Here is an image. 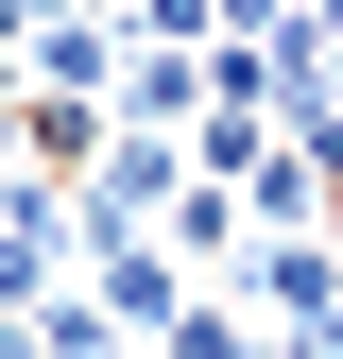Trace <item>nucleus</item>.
<instances>
[{"label":"nucleus","instance_id":"f03ea898","mask_svg":"<svg viewBox=\"0 0 343 359\" xmlns=\"http://www.w3.org/2000/svg\"><path fill=\"white\" fill-rule=\"evenodd\" d=\"M103 308H120V325H155V342H172V257H155V240H103Z\"/></svg>","mask_w":343,"mask_h":359},{"label":"nucleus","instance_id":"7ed1b4c3","mask_svg":"<svg viewBox=\"0 0 343 359\" xmlns=\"http://www.w3.org/2000/svg\"><path fill=\"white\" fill-rule=\"evenodd\" d=\"M0 18H69V0H0Z\"/></svg>","mask_w":343,"mask_h":359},{"label":"nucleus","instance_id":"f257e3e1","mask_svg":"<svg viewBox=\"0 0 343 359\" xmlns=\"http://www.w3.org/2000/svg\"><path fill=\"white\" fill-rule=\"evenodd\" d=\"M138 205H189V171H172V137H155V120H120V137H103V171H86V240H138Z\"/></svg>","mask_w":343,"mask_h":359}]
</instances>
